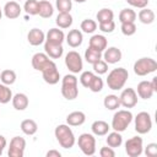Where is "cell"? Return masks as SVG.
<instances>
[{"mask_svg":"<svg viewBox=\"0 0 157 157\" xmlns=\"http://www.w3.org/2000/svg\"><path fill=\"white\" fill-rule=\"evenodd\" d=\"M26 140L21 136H13L10 141V147L7 151L9 157H22L25 155Z\"/></svg>","mask_w":157,"mask_h":157,"instance_id":"8fae6325","label":"cell"},{"mask_svg":"<svg viewBox=\"0 0 157 157\" xmlns=\"http://www.w3.org/2000/svg\"><path fill=\"white\" fill-rule=\"evenodd\" d=\"M136 16L139 17L140 22L144 23V25H151V23L155 21V18H156V15H155L153 10L147 9V7L141 9Z\"/></svg>","mask_w":157,"mask_h":157,"instance_id":"4316f807","label":"cell"},{"mask_svg":"<svg viewBox=\"0 0 157 157\" xmlns=\"http://www.w3.org/2000/svg\"><path fill=\"white\" fill-rule=\"evenodd\" d=\"M55 23L59 28H69L72 25V16L70 15V12H59L55 18Z\"/></svg>","mask_w":157,"mask_h":157,"instance_id":"484cf974","label":"cell"},{"mask_svg":"<svg viewBox=\"0 0 157 157\" xmlns=\"http://www.w3.org/2000/svg\"><path fill=\"white\" fill-rule=\"evenodd\" d=\"M42 72V76H43V80L49 83V85H56L60 80V74H59V70L56 67V64L50 60L47 66L40 71Z\"/></svg>","mask_w":157,"mask_h":157,"instance_id":"30bf717a","label":"cell"},{"mask_svg":"<svg viewBox=\"0 0 157 157\" xmlns=\"http://www.w3.org/2000/svg\"><path fill=\"white\" fill-rule=\"evenodd\" d=\"M151 85H152V87H153L155 92H157V77H153V78H152V81H151Z\"/></svg>","mask_w":157,"mask_h":157,"instance_id":"681fc988","label":"cell"},{"mask_svg":"<svg viewBox=\"0 0 157 157\" xmlns=\"http://www.w3.org/2000/svg\"><path fill=\"white\" fill-rule=\"evenodd\" d=\"M103 85H104L103 80L99 77V75L94 74V76L92 77V80H91V82L88 85V90L94 92V93H98V92H101L103 90Z\"/></svg>","mask_w":157,"mask_h":157,"instance_id":"d590c367","label":"cell"},{"mask_svg":"<svg viewBox=\"0 0 157 157\" xmlns=\"http://www.w3.org/2000/svg\"><path fill=\"white\" fill-rule=\"evenodd\" d=\"M92 66H93V71L96 72V75H103V74H105L108 71V64L103 59H101L97 63L92 64Z\"/></svg>","mask_w":157,"mask_h":157,"instance_id":"60d3db41","label":"cell"},{"mask_svg":"<svg viewBox=\"0 0 157 157\" xmlns=\"http://www.w3.org/2000/svg\"><path fill=\"white\" fill-rule=\"evenodd\" d=\"M93 76H94V72H92V71H83V72L81 74V76H80V82H81V85H82L83 87L88 88V85H90V82H91V80H92Z\"/></svg>","mask_w":157,"mask_h":157,"instance_id":"b9f144b4","label":"cell"},{"mask_svg":"<svg viewBox=\"0 0 157 157\" xmlns=\"http://www.w3.org/2000/svg\"><path fill=\"white\" fill-rule=\"evenodd\" d=\"M105 142H107V145L109 147L117 148V147H119L123 144V136L120 135V132H118V131L114 130V131H112V132L108 134V136L105 139Z\"/></svg>","mask_w":157,"mask_h":157,"instance_id":"f1b7e54d","label":"cell"},{"mask_svg":"<svg viewBox=\"0 0 157 157\" xmlns=\"http://www.w3.org/2000/svg\"><path fill=\"white\" fill-rule=\"evenodd\" d=\"M98 28L103 32V33H112L115 29V22L109 21V22H104V23H98Z\"/></svg>","mask_w":157,"mask_h":157,"instance_id":"7bdbcfd3","label":"cell"},{"mask_svg":"<svg viewBox=\"0 0 157 157\" xmlns=\"http://www.w3.org/2000/svg\"><path fill=\"white\" fill-rule=\"evenodd\" d=\"M55 6L59 12H70L72 9V0H55Z\"/></svg>","mask_w":157,"mask_h":157,"instance_id":"f35d334b","label":"cell"},{"mask_svg":"<svg viewBox=\"0 0 157 157\" xmlns=\"http://www.w3.org/2000/svg\"><path fill=\"white\" fill-rule=\"evenodd\" d=\"M54 135L56 137V141L59 142V145L63 148L69 150V148L74 147V145L76 142L74 131L71 130L70 125H67V124H60V125H58L55 128V130H54Z\"/></svg>","mask_w":157,"mask_h":157,"instance_id":"6da1fadb","label":"cell"},{"mask_svg":"<svg viewBox=\"0 0 157 157\" xmlns=\"http://www.w3.org/2000/svg\"><path fill=\"white\" fill-rule=\"evenodd\" d=\"M2 11H4V15H5L6 18H9V20H15V18H17V17L21 15L22 9H21L20 4H18L16 0H12V1H7V2L5 4Z\"/></svg>","mask_w":157,"mask_h":157,"instance_id":"5bb4252c","label":"cell"},{"mask_svg":"<svg viewBox=\"0 0 157 157\" xmlns=\"http://www.w3.org/2000/svg\"><path fill=\"white\" fill-rule=\"evenodd\" d=\"M120 29H121V33L124 36L130 37V36L135 34V32H136V25H135V22H123L121 26H120Z\"/></svg>","mask_w":157,"mask_h":157,"instance_id":"ab89813d","label":"cell"},{"mask_svg":"<svg viewBox=\"0 0 157 157\" xmlns=\"http://www.w3.org/2000/svg\"><path fill=\"white\" fill-rule=\"evenodd\" d=\"M64 39H65V34H64L63 29H59V28H50L45 34V42L63 44Z\"/></svg>","mask_w":157,"mask_h":157,"instance_id":"7402d4cb","label":"cell"},{"mask_svg":"<svg viewBox=\"0 0 157 157\" xmlns=\"http://www.w3.org/2000/svg\"><path fill=\"white\" fill-rule=\"evenodd\" d=\"M83 36L80 29H70L69 33L66 34V43L71 48H77L82 44Z\"/></svg>","mask_w":157,"mask_h":157,"instance_id":"ac0fdd59","label":"cell"},{"mask_svg":"<svg viewBox=\"0 0 157 157\" xmlns=\"http://www.w3.org/2000/svg\"><path fill=\"white\" fill-rule=\"evenodd\" d=\"M77 145L83 155L93 156L96 153V139L92 134L83 132L77 139Z\"/></svg>","mask_w":157,"mask_h":157,"instance_id":"8992f818","label":"cell"},{"mask_svg":"<svg viewBox=\"0 0 157 157\" xmlns=\"http://www.w3.org/2000/svg\"><path fill=\"white\" fill-rule=\"evenodd\" d=\"M27 40L31 45L38 47L45 42V33L39 28H32L27 33Z\"/></svg>","mask_w":157,"mask_h":157,"instance_id":"9a60e30c","label":"cell"},{"mask_svg":"<svg viewBox=\"0 0 157 157\" xmlns=\"http://www.w3.org/2000/svg\"><path fill=\"white\" fill-rule=\"evenodd\" d=\"M23 10L26 11L27 15L34 16L38 15V1L37 0H26L23 5Z\"/></svg>","mask_w":157,"mask_h":157,"instance_id":"74e56055","label":"cell"},{"mask_svg":"<svg viewBox=\"0 0 157 157\" xmlns=\"http://www.w3.org/2000/svg\"><path fill=\"white\" fill-rule=\"evenodd\" d=\"M86 121V114L81 110H75L67 114L66 117V124L70 126H80Z\"/></svg>","mask_w":157,"mask_h":157,"instance_id":"ffe728a7","label":"cell"},{"mask_svg":"<svg viewBox=\"0 0 157 157\" xmlns=\"http://www.w3.org/2000/svg\"><path fill=\"white\" fill-rule=\"evenodd\" d=\"M65 65L71 74H78L83 69L82 58L76 50H70L65 55Z\"/></svg>","mask_w":157,"mask_h":157,"instance_id":"ba28073f","label":"cell"},{"mask_svg":"<svg viewBox=\"0 0 157 157\" xmlns=\"http://www.w3.org/2000/svg\"><path fill=\"white\" fill-rule=\"evenodd\" d=\"M103 105L108 110H115L120 107V101L119 97L115 94H107L103 99Z\"/></svg>","mask_w":157,"mask_h":157,"instance_id":"f546056e","label":"cell"},{"mask_svg":"<svg viewBox=\"0 0 157 157\" xmlns=\"http://www.w3.org/2000/svg\"><path fill=\"white\" fill-rule=\"evenodd\" d=\"M1 17H2V10L0 9V20H1Z\"/></svg>","mask_w":157,"mask_h":157,"instance_id":"816d5d0a","label":"cell"},{"mask_svg":"<svg viewBox=\"0 0 157 157\" xmlns=\"http://www.w3.org/2000/svg\"><path fill=\"white\" fill-rule=\"evenodd\" d=\"M20 1H21V0H20Z\"/></svg>","mask_w":157,"mask_h":157,"instance_id":"db71d44e","label":"cell"},{"mask_svg":"<svg viewBox=\"0 0 157 157\" xmlns=\"http://www.w3.org/2000/svg\"><path fill=\"white\" fill-rule=\"evenodd\" d=\"M152 129V119L147 112H140L135 117V130L137 134L144 135Z\"/></svg>","mask_w":157,"mask_h":157,"instance_id":"52a82bcc","label":"cell"},{"mask_svg":"<svg viewBox=\"0 0 157 157\" xmlns=\"http://www.w3.org/2000/svg\"><path fill=\"white\" fill-rule=\"evenodd\" d=\"M54 13V7L48 0H40L38 1V15L42 18H49Z\"/></svg>","mask_w":157,"mask_h":157,"instance_id":"d4e9b609","label":"cell"},{"mask_svg":"<svg viewBox=\"0 0 157 157\" xmlns=\"http://www.w3.org/2000/svg\"><path fill=\"white\" fill-rule=\"evenodd\" d=\"M12 99V91L11 88H9L7 85H4L2 82H0V103L1 104H6Z\"/></svg>","mask_w":157,"mask_h":157,"instance_id":"e575fe53","label":"cell"},{"mask_svg":"<svg viewBox=\"0 0 157 157\" xmlns=\"http://www.w3.org/2000/svg\"><path fill=\"white\" fill-rule=\"evenodd\" d=\"M108 45V40L107 38L103 36V34H93L91 38H90V43H88V47L98 50V52H104V49L107 48Z\"/></svg>","mask_w":157,"mask_h":157,"instance_id":"d6986e66","label":"cell"},{"mask_svg":"<svg viewBox=\"0 0 157 157\" xmlns=\"http://www.w3.org/2000/svg\"><path fill=\"white\" fill-rule=\"evenodd\" d=\"M128 78H129V72L126 69H124V67L113 69L108 74L107 86L113 91H119L125 86Z\"/></svg>","mask_w":157,"mask_h":157,"instance_id":"7a4b0ae2","label":"cell"},{"mask_svg":"<svg viewBox=\"0 0 157 157\" xmlns=\"http://www.w3.org/2000/svg\"><path fill=\"white\" fill-rule=\"evenodd\" d=\"M121 50L117 47H107L104 49V52L102 53V59L107 63V64H117L121 60Z\"/></svg>","mask_w":157,"mask_h":157,"instance_id":"4fadbf2b","label":"cell"},{"mask_svg":"<svg viewBox=\"0 0 157 157\" xmlns=\"http://www.w3.org/2000/svg\"><path fill=\"white\" fill-rule=\"evenodd\" d=\"M80 28L82 29V32L85 33H93L96 29H97V22L94 20H91V18H86L81 22V26Z\"/></svg>","mask_w":157,"mask_h":157,"instance_id":"8d00e7d4","label":"cell"},{"mask_svg":"<svg viewBox=\"0 0 157 157\" xmlns=\"http://www.w3.org/2000/svg\"><path fill=\"white\" fill-rule=\"evenodd\" d=\"M21 130H22L23 134H26L28 136H32L37 132L38 124L33 119H25V120L21 121Z\"/></svg>","mask_w":157,"mask_h":157,"instance_id":"83f0119b","label":"cell"},{"mask_svg":"<svg viewBox=\"0 0 157 157\" xmlns=\"http://www.w3.org/2000/svg\"><path fill=\"white\" fill-rule=\"evenodd\" d=\"M134 117L132 113L128 109H120L118 112L114 113L113 119H112V129L118 131V132H123L126 130V128L131 124Z\"/></svg>","mask_w":157,"mask_h":157,"instance_id":"277c9868","label":"cell"},{"mask_svg":"<svg viewBox=\"0 0 157 157\" xmlns=\"http://www.w3.org/2000/svg\"><path fill=\"white\" fill-rule=\"evenodd\" d=\"M144 152H145V155H146L147 157H155V156L157 155V144H155V142L148 144V145L145 147Z\"/></svg>","mask_w":157,"mask_h":157,"instance_id":"ee69618b","label":"cell"},{"mask_svg":"<svg viewBox=\"0 0 157 157\" xmlns=\"http://www.w3.org/2000/svg\"><path fill=\"white\" fill-rule=\"evenodd\" d=\"M119 101H120V105H123L124 108H128V109L134 108L137 104V93L134 88L128 87L121 91L119 96Z\"/></svg>","mask_w":157,"mask_h":157,"instance_id":"7c38bea8","label":"cell"},{"mask_svg":"<svg viewBox=\"0 0 157 157\" xmlns=\"http://www.w3.org/2000/svg\"><path fill=\"white\" fill-rule=\"evenodd\" d=\"M6 145H7V141H6V139H5V136H2V135H0V148L4 151V148L6 147Z\"/></svg>","mask_w":157,"mask_h":157,"instance_id":"c3c4849f","label":"cell"},{"mask_svg":"<svg viewBox=\"0 0 157 157\" xmlns=\"http://www.w3.org/2000/svg\"><path fill=\"white\" fill-rule=\"evenodd\" d=\"M125 1L132 7H137V9H144L147 7L148 5V0H125Z\"/></svg>","mask_w":157,"mask_h":157,"instance_id":"f6af8a7d","label":"cell"},{"mask_svg":"<svg viewBox=\"0 0 157 157\" xmlns=\"http://www.w3.org/2000/svg\"><path fill=\"white\" fill-rule=\"evenodd\" d=\"M74 1H76V2H78V4H82V2H86V0H74Z\"/></svg>","mask_w":157,"mask_h":157,"instance_id":"f907efd6","label":"cell"},{"mask_svg":"<svg viewBox=\"0 0 157 157\" xmlns=\"http://www.w3.org/2000/svg\"><path fill=\"white\" fill-rule=\"evenodd\" d=\"M85 59L88 64H94V63H97L98 60L102 59V52H98V50L88 47L85 50Z\"/></svg>","mask_w":157,"mask_h":157,"instance_id":"d6a6232c","label":"cell"},{"mask_svg":"<svg viewBox=\"0 0 157 157\" xmlns=\"http://www.w3.org/2000/svg\"><path fill=\"white\" fill-rule=\"evenodd\" d=\"M136 12L132 9H123L119 12V21L120 23L123 22H135L136 20Z\"/></svg>","mask_w":157,"mask_h":157,"instance_id":"836d02e7","label":"cell"},{"mask_svg":"<svg viewBox=\"0 0 157 157\" xmlns=\"http://www.w3.org/2000/svg\"><path fill=\"white\" fill-rule=\"evenodd\" d=\"M136 93L142 99H150L155 93V90H153V87L151 85V81H146V80L140 81L139 85H137Z\"/></svg>","mask_w":157,"mask_h":157,"instance_id":"2e32d148","label":"cell"},{"mask_svg":"<svg viewBox=\"0 0 157 157\" xmlns=\"http://www.w3.org/2000/svg\"><path fill=\"white\" fill-rule=\"evenodd\" d=\"M96 17L98 20V23L109 22V21H113L114 20V12H113V10H110L108 7H103V9H101L97 12Z\"/></svg>","mask_w":157,"mask_h":157,"instance_id":"4dcf8cb0","label":"cell"},{"mask_svg":"<svg viewBox=\"0 0 157 157\" xmlns=\"http://www.w3.org/2000/svg\"><path fill=\"white\" fill-rule=\"evenodd\" d=\"M99 156L101 157H114L115 156V151H114V148H112L109 146H104V147H101Z\"/></svg>","mask_w":157,"mask_h":157,"instance_id":"bcb514c9","label":"cell"},{"mask_svg":"<svg viewBox=\"0 0 157 157\" xmlns=\"http://www.w3.org/2000/svg\"><path fill=\"white\" fill-rule=\"evenodd\" d=\"M1 155H2V150L0 148V156H1Z\"/></svg>","mask_w":157,"mask_h":157,"instance_id":"f5cc1de1","label":"cell"},{"mask_svg":"<svg viewBox=\"0 0 157 157\" xmlns=\"http://www.w3.org/2000/svg\"><path fill=\"white\" fill-rule=\"evenodd\" d=\"M49 61H50V59L45 53H36L32 56V66L37 71H42Z\"/></svg>","mask_w":157,"mask_h":157,"instance_id":"44dd1931","label":"cell"},{"mask_svg":"<svg viewBox=\"0 0 157 157\" xmlns=\"http://www.w3.org/2000/svg\"><path fill=\"white\" fill-rule=\"evenodd\" d=\"M109 124L104 120H96L92 123L91 125V130H92V134L96 135V136H104L109 132Z\"/></svg>","mask_w":157,"mask_h":157,"instance_id":"603a6c76","label":"cell"},{"mask_svg":"<svg viewBox=\"0 0 157 157\" xmlns=\"http://www.w3.org/2000/svg\"><path fill=\"white\" fill-rule=\"evenodd\" d=\"M44 52L49 58L59 59V58H61V55L64 53V48H63V44H55V43H50V42H44Z\"/></svg>","mask_w":157,"mask_h":157,"instance_id":"e0dca14e","label":"cell"},{"mask_svg":"<svg viewBox=\"0 0 157 157\" xmlns=\"http://www.w3.org/2000/svg\"><path fill=\"white\" fill-rule=\"evenodd\" d=\"M47 157H61V153L58 151V150H49L47 153H45Z\"/></svg>","mask_w":157,"mask_h":157,"instance_id":"7dc6e473","label":"cell"},{"mask_svg":"<svg viewBox=\"0 0 157 157\" xmlns=\"http://www.w3.org/2000/svg\"><path fill=\"white\" fill-rule=\"evenodd\" d=\"M125 152L129 157H139L144 152V141L140 136H132L125 141Z\"/></svg>","mask_w":157,"mask_h":157,"instance_id":"9c48e42d","label":"cell"},{"mask_svg":"<svg viewBox=\"0 0 157 157\" xmlns=\"http://www.w3.org/2000/svg\"><path fill=\"white\" fill-rule=\"evenodd\" d=\"M61 94L67 101H74L78 96L77 77L75 74H67L61 78Z\"/></svg>","mask_w":157,"mask_h":157,"instance_id":"3957f363","label":"cell"},{"mask_svg":"<svg viewBox=\"0 0 157 157\" xmlns=\"http://www.w3.org/2000/svg\"><path fill=\"white\" fill-rule=\"evenodd\" d=\"M157 70V63L152 58H140L134 63V72L137 76H146Z\"/></svg>","mask_w":157,"mask_h":157,"instance_id":"5b68a950","label":"cell"},{"mask_svg":"<svg viewBox=\"0 0 157 157\" xmlns=\"http://www.w3.org/2000/svg\"><path fill=\"white\" fill-rule=\"evenodd\" d=\"M11 102H12V107L16 110H25L29 104L28 97L25 93H16L15 96H12Z\"/></svg>","mask_w":157,"mask_h":157,"instance_id":"cb8c5ba5","label":"cell"},{"mask_svg":"<svg viewBox=\"0 0 157 157\" xmlns=\"http://www.w3.org/2000/svg\"><path fill=\"white\" fill-rule=\"evenodd\" d=\"M0 81L4 85H7V86L13 85L15 81H16V72L13 70H10V69L2 70L0 72Z\"/></svg>","mask_w":157,"mask_h":157,"instance_id":"1f68e13d","label":"cell"}]
</instances>
